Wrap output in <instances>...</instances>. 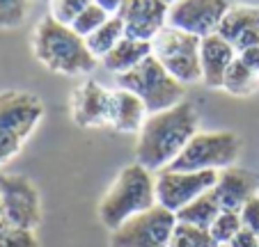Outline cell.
Here are the masks:
<instances>
[{
	"label": "cell",
	"instance_id": "1",
	"mask_svg": "<svg viewBox=\"0 0 259 247\" xmlns=\"http://www.w3.org/2000/svg\"><path fill=\"white\" fill-rule=\"evenodd\" d=\"M200 117L191 101L177 103L167 110L147 115L136 144V163L152 172L170 167L184 146L197 133Z\"/></svg>",
	"mask_w": 259,
	"mask_h": 247
},
{
	"label": "cell",
	"instance_id": "2",
	"mask_svg": "<svg viewBox=\"0 0 259 247\" xmlns=\"http://www.w3.org/2000/svg\"><path fill=\"white\" fill-rule=\"evenodd\" d=\"M32 51L46 69L64 76L90 73L97 67V58L90 53L85 37L73 32L71 25L55 21L53 16L39 21L32 37Z\"/></svg>",
	"mask_w": 259,
	"mask_h": 247
},
{
	"label": "cell",
	"instance_id": "3",
	"mask_svg": "<svg viewBox=\"0 0 259 247\" xmlns=\"http://www.w3.org/2000/svg\"><path fill=\"white\" fill-rule=\"evenodd\" d=\"M152 206H156V176L140 163H133L119 172L110 190L103 194L99 218L103 227L115 231L133 215L145 213Z\"/></svg>",
	"mask_w": 259,
	"mask_h": 247
},
{
	"label": "cell",
	"instance_id": "4",
	"mask_svg": "<svg viewBox=\"0 0 259 247\" xmlns=\"http://www.w3.org/2000/svg\"><path fill=\"white\" fill-rule=\"evenodd\" d=\"M117 85L119 89H128L136 94L145 103L149 115L167 110L184 101V82H179L172 73H167L165 67L154 55H149L136 69L117 76Z\"/></svg>",
	"mask_w": 259,
	"mask_h": 247
},
{
	"label": "cell",
	"instance_id": "5",
	"mask_svg": "<svg viewBox=\"0 0 259 247\" xmlns=\"http://www.w3.org/2000/svg\"><path fill=\"white\" fill-rule=\"evenodd\" d=\"M239 154H241V137L236 133L197 131L170 167L181 172H204V170L220 172L232 167L239 160Z\"/></svg>",
	"mask_w": 259,
	"mask_h": 247
},
{
	"label": "cell",
	"instance_id": "6",
	"mask_svg": "<svg viewBox=\"0 0 259 247\" xmlns=\"http://www.w3.org/2000/svg\"><path fill=\"white\" fill-rule=\"evenodd\" d=\"M200 46H202L200 37L184 32V30H177L172 25H165L152 39V55L179 82L191 85V82L202 80Z\"/></svg>",
	"mask_w": 259,
	"mask_h": 247
},
{
	"label": "cell",
	"instance_id": "7",
	"mask_svg": "<svg viewBox=\"0 0 259 247\" xmlns=\"http://www.w3.org/2000/svg\"><path fill=\"white\" fill-rule=\"evenodd\" d=\"M177 224V213L156 204L115 229L110 242L113 247H170Z\"/></svg>",
	"mask_w": 259,
	"mask_h": 247
},
{
	"label": "cell",
	"instance_id": "8",
	"mask_svg": "<svg viewBox=\"0 0 259 247\" xmlns=\"http://www.w3.org/2000/svg\"><path fill=\"white\" fill-rule=\"evenodd\" d=\"M3 218L19 229L34 231L41 220V202L34 183L23 174H0Z\"/></svg>",
	"mask_w": 259,
	"mask_h": 247
},
{
	"label": "cell",
	"instance_id": "9",
	"mask_svg": "<svg viewBox=\"0 0 259 247\" xmlns=\"http://www.w3.org/2000/svg\"><path fill=\"white\" fill-rule=\"evenodd\" d=\"M218 181V172H181L165 167L156 174V204L177 213L200 194L213 190Z\"/></svg>",
	"mask_w": 259,
	"mask_h": 247
},
{
	"label": "cell",
	"instance_id": "10",
	"mask_svg": "<svg viewBox=\"0 0 259 247\" xmlns=\"http://www.w3.org/2000/svg\"><path fill=\"white\" fill-rule=\"evenodd\" d=\"M232 0H175L170 3L167 12V25L195 37H209L215 34L230 12Z\"/></svg>",
	"mask_w": 259,
	"mask_h": 247
},
{
	"label": "cell",
	"instance_id": "11",
	"mask_svg": "<svg viewBox=\"0 0 259 247\" xmlns=\"http://www.w3.org/2000/svg\"><path fill=\"white\" fill-rule=\"evenodd\" d=\"M44 117V103L34 94L5 89L0 92V128L14 131L28 140Z\"/></svg>",
	"mask_w": 259,
	"mask_h": 247
},
{
	"label": "cell",
	"instance_id": "12",
	"mask_svg": "<svg viewBox=\"0 0 259 247\" xmlns=\"http://www.w3.org/2000/svg\"><path fill=\"white\" fill-rule=\"evenodd\" d=\"M170 5L165 0H124L119 19L124 23L126 37L152 41L158 32L167 25Z\"/></svg>",
	"mask_w": 259,
	"mask_h": 247
},
{
	"label": "cell",
	"instance_id": "13",
	"mask_svg": "<svg viewBox=\"0 0 259 247\" xmlns=\"http://www.w3.org/2000/svg\"><path fill=\"white\" fill-rule=\"evenodd\" d=\"M110 96L101 82L85 80L71 96V117L83 128L90 126H108V112H110Z\"/></svg>",
	"mask_w": 259,
	"mask_h": 247
},
{
	"label": "cell",
	"instance_id": "14",
	"mask_svg": "<svg viewBox=\"0 0 259 247\" xmlns=\"http://www.w3.org/2000/svg\"><path fill=\"white\" fill-rule=\"evenodd\" d=\"M213 192L218 197V204L223 211H236L243 209V204L250 197L259 192V176L254 172L241 170V167H227L218 172V181L213 185Z\"/></svg>",
	"mask_w": 259,
	"mask_h": 247
},
{
	"label": "cell",
	"instance_id": "15",
	"mask_svg": "<svg viewBox=\"0 0 259 247\" xmlns=\"http://www.w3.org/2000/svg\"><path fill=\"white\" fill-rule=\"evenodd\" d=\"M218 34L234 46L236 53L259 46V7L232 5L220 23Z\"/></svg>",
	"mask_w": 259,
	"mask_h": 247
},
{
	"label": "cell",
	"instance_id": "16",
	"mask_svg": "<svg viewBox=\"0 0 259 247\" xmlns=\"http://www.w3.org/2000/svg\"><path fill=\"white\" fill-rule=\"evenodd\" d=\"M236 51L230 41L220 37L218 32L202 37L200 46V64H202V82L206 87H223V78H225L230 64L236 60Z\"/></svg>",
	"mask_w": 259,
	"mask_h": 247
},
{
	"label": "cell",
	"instance_id": "17",
	"mask_svg": "<svg viewBox=\"0 0 259 247\" xmlns=\"http://www.w3.org/2000/svg\"><path fill=\"white\" fill-rule=\"evenodd\" d=\"M147 108L140 98L128 89H115L110 96V112H108V126L122 133H140L147 119Z\"/></svg>",
	"mask_w": 259,
	"mask_h": 247
},
{
	"label": "cell",
	"instance_id": "18",
	"mask_svg": "<svg viewBox=\"0 0 259 247\" xmlns=\"http://www.w3.org/2000/svg\"><path fill=\"white\" fill-rule=\"evenodd\" d=\"M149 55H152V41L136 39V37H124L101 62L108 71H113L115 76H122V73L136 69L138 64H142Z\"/></svg>",
	"mask_w": 259,
	"mask_h": 247
},
{
	"label": "cell",
	"instance_id": "19",
	"mask_svg": "<svg viewBox=\"0 0 259 247\" xmlns=\"http://www.w3.org/2000/svg\"><path fill=\"white\" fill-rule=\"evenodd\" d=\"M220 204L213 190L200 194L197 199H193L191 204H186L181 211H177V222L181 224H191V227L209 229L213 224V220L220 215Z\"/></svg>",
	"mask_w": 259,
	"mask_h": 247
},
{
	"label": "cell",
	"instance_id": "20",
	"mask_svg": "<svg viewBox=\"0 0 259 247\" xmlns=\"http://www.w3.org/2000/svg\"><path fill=\"white\" fill-rule=\"evenodd\" d=\"M124 37H126V30H124L122 19H119V16H110V19H108L99 30H94L85 41H88L90 53H92L97 60H103Z\"/></svg>",
	"mask_w": 259,
	"mask_h": 247
},
{
	"label": "cell",
	"instance_id": "21",
	"mask_svg": "<svg viewBox=\"0 0 259 247\" xmlns=\"http://www.w3.org/2000/svg\"><path fill=\"white\" fill-rule=\"evenodd\" d=\"M257 82H259V73H254L252 69H248L239 60V55H236V60L230 64L225 78H223V87L220 89H225V92L234 94V96H245V94L254 92Z\"/></svg>",
	"mask_w": 259,
	"mask_h": 247
},
{
	"label": "cell",
	"instance_id": "22",
	"mask_svg": "<svg viewBox=\"0 0 259 247\" xmlns=\"http://www.w3.org/2000/svg\"><path fill=\"white\" fill-rule=\"evenodd\" d=\"M241 227H243V222H241V215L236 211H220V215L209 227V233L215 240V245H230L232 238L241 231Z\"/></svg>",
	"mask_w": 259,
	"mask_h": 247
},
{
	"label": "cell",
	"instance_id": "23",
	"mask_svg": "<svg viewBox=\"0 0 259 247\" xmlns=\"http://www.w3.org/2000/svg\"><path fill=\"white\" fill-rule=\"evenodd\" d=\"M170 247H215V240L211 238L209 229L191 227V224H177L172 233Z\"/></svg>",
	"mask_w": 259,
	"mask_h": 247
},
{
	"label": "cell",
	"instance_id": "24",
	"mask_svg": "<svg viewBox=\"0 0 259 247\" xmlns=\"http://www.w3.org/2000/svg\"><path fill=\"white\" fill-rule=\"evenodd\" d=\"M30 12V0H0V30L23 25Z\"/></svg>",
	"mask_w": 259,
	"mask_h": 247
},
{
	"label": "cell",
	"instance_id": "25",
	"mask_svg": "<svg viewBox=\"0 0 259 247\" xmlns=\"http://www.w3.org/2000/svg\"><path fill=\"white\" fill-rule=\"evenodd\" d=\"M110 19V14H106V12L101 10V7H97L92 3V5L88 7V10H83L76 19H73V23H71V28H73V32H78L80 37H85L88 39L90 34L94 32V30H99L106 21Z\"/></svg>",
	"mask_w": 259,
	"mask_h": 247
},
{
	"label": "cell",
	"instance_id": "26",
	"mask_svg": "<svg viewBox=\"0 0 259 247\" xmlns=\"http://www.w3.org/2000/svg\"><path fill=\"white\" fill-rule=\"evenodd\" d=\"M92 5V0H51V16L64 25H71L73 19Z\"/></svg>",
	"mask_w": 259,
	"mask_h": 247
},
{
	"label": "cell",
	"instance_id": "27",
	"mask_svg": "<svg viewBox=\"0 0 259 247\" xmlns=\"http://www.w3.org/2000/svg\"><path fill=\"white\" fill-rule=\"evenodd\" d=\"M0 247H39L37 236L30 229L10 227L3 236H0Z\"/></svg>",
	"mask_w": 259,
	"mask_h": 247
},
{
	"label": "cell",
	"instance_id": "28",
	"mask_svg": "<svg viewBox=\"0 0 259 247\" xmlns=\"http://www.w3.org/2000/svg\"><path fill=\"white\" fill-rule=\"evenodd\" d=\"M23 142H25L23 135H19L14 131H7V128H0V165L7 163L10 158H14L21 151Z\"/></svg>",
	"mask_w": 259,
	"mask_h": 247
},
{
	"label": "cell",
	"instance_id": "29",
	"mask_svg": "<svg viewBox=\"0 0 259 247\" xmlns=\"http://www.w3.org/2000/svg\"><path fill=\"white\" fill-rule=\"evenodd\" d=\"M239 215H241V222H243L245 229L259 233V192L243 204V209L239 211Z\"/></svg>",
	"mask_w": 259,
	"mask_h": 247
},
{
	"label": "cell",
	"instance_id": "30",
	"mask_svg": "<svg viewBox=\"0 0 259 247\" xmlns=\"http://www.w3.org/2000/svg\"><path fill=\"white\" fill-rule=\"evenodd\" d=\"M230 247H259V233L250 231V229L241 227V231L232 238Z\"/></svg>",
	"mask_w": 259,
	"mask_h": 247
},
{
	"label": "cell",
	"instance_id": "31",
	"mask_svg": "<svg viewBox=\"0 0 259 247\" xmlns=\"http://www.w3.org/2000/svg\"><path fill=\"white\" fill-rule=\"evenodd\" d=\"M239 60L245 64L248 69H252L254 73H259V46H250V48L241 51Z\"/></svg>",
	"mask_w": 259,
	"mask_h": 247
},
{
	"label": "cell",
	"instance_id": "32",
	"mask_svg": "<svg viewBox=\"0 0 259 247\" xmlns=\"http://www.w3.org/2000/svg\"><path fill=\"white\" fill-rule=\"evenodd\" d=\"M97 7H101L106 14H110V16H117L119 12H122V7H124V0H92Z\"/></svg>",
	"mask_w": 259,
	"mask_h": 247
},
{
	"label": "cell",
	"instance_id": "33",
	"mask_svg": "<svg viewBox=\"0 0 259 247\" xmlns=\"http://www.w3.org/2000/svg\"><path fill=\"white\" fill-rule=\"evenodd\" d=\"M10 227H12V224L7 222V220L3 218V215H0V236H3V233H5V231H7V229H10Z\"/></svg>",
	"mask_w": 259,
	"mask_h": 247
},
{
	"label": "cell",
	"instance_id": "34",
	"mask_svg": "<svg viewBox=\"0 0 259 247\" xmlns=\"http://www.w3.org/2000/svg\"><path fill=\"white\" fill-rule=\"evenodd\" d=\"M0 215H3V202H0Z\"/></svg>",
	"mask_w": 259,
	"mask_h": 247
},
{
	"label": "cell",
	"instance_id": "35",
	"mask_svg": "<svg viewBox=\"0 0 259 247\" xmlns=\"http://www.w3.org/2000/svg\"><path fill=\"white\" fill-rule=\"evenodd\" d=\"M165 3H167V5H170V3H175V0H165Z\"/></svg>",
	"mask_w": 259,
	"mask_h": 247
},
{
	"label": "cell",
	"instance_id": "36",
	"mask_svg": "<svg viewBox=\"0 0 259 247\" xmlns=\"http://www.w3.org/2000/svg\"><path fill=\"white\" fill-rule=\"evenodd\" d=\"M215 247H230V245H215Z\"/></svg>",
	"mask_w": 259,
	"mask_h": 247
}]
</instances>
